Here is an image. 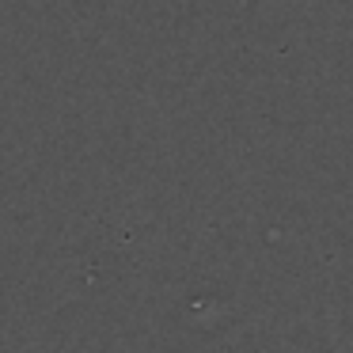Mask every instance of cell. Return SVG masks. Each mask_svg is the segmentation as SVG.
Masks as SVG:
<instances>
[]
</instances>
